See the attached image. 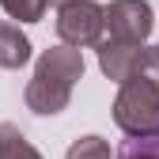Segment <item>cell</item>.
Returning a JSON list of instances; mask_svg holds the SVG:
<instances>
[{
    "label": "cell",
    "instance_id": "6da1fadb",
    "mask_svg": "<svg viewBox=\"0 0 159 159\" xmlns=\"http://www.w3.org/2000/svg\"><path fill=\"white\" fill-rule=\"evenodd\" d=\"M80 76H84V53H80L76 46H53V49H46L42 57H38V65H34V76H30L27 91H23L27 110L38 114V117L61 114L68 106L72 87H76Z\"/></svg>",
    "mask_w": 159,
    "mask_h": 159
},
{
    "label": "cell",
    "instance_id": "7a4b0ae2",
    "mask_svg": "<svg viewBox=\"0 0 159 159\" xmlns=\"http://www.w3.org/2000/svg\"><path fill=\"white\" fill-rule=\"evenodd\" d=\"M114 121L125 136H159V87L144 72L121 80L114 98Z\"/></svg>",
    "mask_w": 159,
    "mask_h": 159
},
{
    "label": "cell",
    "instance_id": "3957f363",
    "mask_svg": "<svg viewBox=\"0 0 159 159\" xmlns=\"http://www.w3.org/2000/svg\"><path fill=\"white\" fill-rule=\"evenodd\" d=\"M102 8L95 0H65L57 4V38L65 46H98L102 42Z\"/></svg>",
    "mask_w": 159,
    "mask_h": 159
},
{
    "label": "cell",
    "instance_id": "277c9868",
    "mask_svg": "<svg viewBox=\"0 0 159 159\" xmlns=\"http://www.w3.org/2000/svg\"><path fill=\"white\" fill-rule=\"evenodd\" d=\"M102 27L110 30V38L144 42V38L152 34V27H155L152 4L148 0H114L110 8H102Z\"/></svg>",
    "mask_w": 159,
    "mask_h": 159
},
{
    "label": "cell",
    "instance_id": "5b68a950",
    "mask_svg": "<svg viewBox=\"0 0 159 159\" xmlns=\"http://www.w3.org/2000/svg\"><path fill=\"white\" fill-rule=\"evenodd\" d=\"M140 42H121V38H106V42H98V68H102L106 80L114 84H121L136 72L140 65Z\"/></svg>",
    "mask_w": 159,
    "mask_h": 159
},
{
    "label": "cell",
    "instance_id": "8992f818",
    "mask_svg": "<svg viewBox=\"0 0 159 159\" xmlns=\"http://www.w3.org/2000/svg\"><path fill=\"white\" fill-rule=\"evenodd\" d=\"M30 61V38L15 23H0V68H23Z\"/></svg>",
    "mask_w": 159,
    "mask_h": 159
},
{
    "label": "cell",
    "instance_id": "52a82bcc",
    "mask_svg": "<svg viewBox=\"0 0 159 159\" xmlns=\"http://www.w3.org/2000/svg\"><path fill=\"white\" fill-rule=\"evenodd\" d=\"M0 159H42L38 148L23 136V129L11 121H0Z\"/></svg>",
    "mask_w": 159,
    "mask_h": 159
},
{
    "label": "cell",
    "instance_id": "ba28073f",
    "mask_svg": "<svg viewBox=\"0 0 159 159\" xmlns=\"http://www.w3.org/2000/svg\"><path fill=\"white\" fill-rule=\"evenodd\" d=\"M65 159H114V152H110V144L102 136H80L65 152Z\"/></svg>",
    "mask_w": 159,
    "mask_h": 159
},
{
    "label": "cell",
    "instance_id": "9c48e42d",
    "mask_svg": "<svg viewBox=\"0 0 159 159\" xmlns=\"http://www.w3.org/2000/svg\"><path fill=\"white\" fill-rule=\"evenodd\" d=\"M0 4H4V11L11 19H19V23H38V19L46 15L49 0H0Z\"/></svg>",
    "mask_w": 159,
    "mask_h": 159
},
{
    "label": "cell",
    "instance_id": "30bf717a",
    "mask_svg": "<svg viewBox=\"0 0 159 159\" xmlns=\"http://www.w3.org/2000/svg\"><path fill=\"white\" fill-rule=\"evenodd\" d=\"M117 159H159V136H129Z\"/></svg>",
    "mask_w": 159,
    "mask_h": 159
},
{
    "label": "cell",
    "instance_id": "8fae6325",
    "mask_svg": "<svg viewBox=\"0 0 159 159\" xmlns=\"http://www.w3.org/2000/svg\"><path fill=\"white\" fill-rule=\"evenodd\" d=\"M136 72H144L152 84L159 87V46H148V49L140 53V65H136Z\"/></svg>",
    "mask_w": 159,
    "mask_h": 159
},
{
    "label": "cell",
    "instance_id": "7c38bea8",
    "mask_svg": "<svg viewBox=\"0 0 159 159\" xmlns=\"http://www.w3.org/2000/svg\"><path fill=\"white\" fill-rule=\"evenodd\" d=\"M49 4H65V0H49Z\"/></svg>",
    "mask_w": 159,
    "mask_h": 159
}]
</instances>
